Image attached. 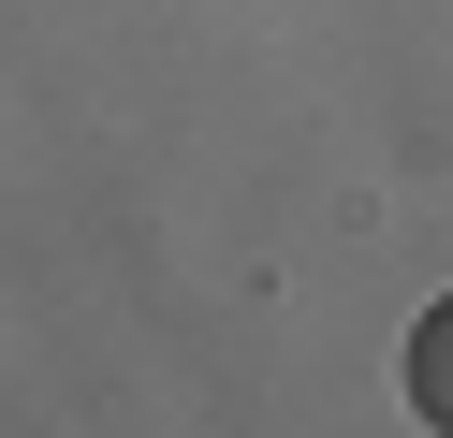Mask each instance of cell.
Segmentation results:
<instances>
[{"mask_svg": "<svg viewBox=\"0 0 453 438\" xmlns=\"http://www.w3.org/2000/svg\"><path fill=\"white\" fill-rule=\"evenodd\" d=\"M410 409L453 438V307H424V321H410Z\"/></svg>", "mask_w": 453, "mask_h": 438, "instance_id": "6da1fadb", "label": "cell"}]
</instances>
